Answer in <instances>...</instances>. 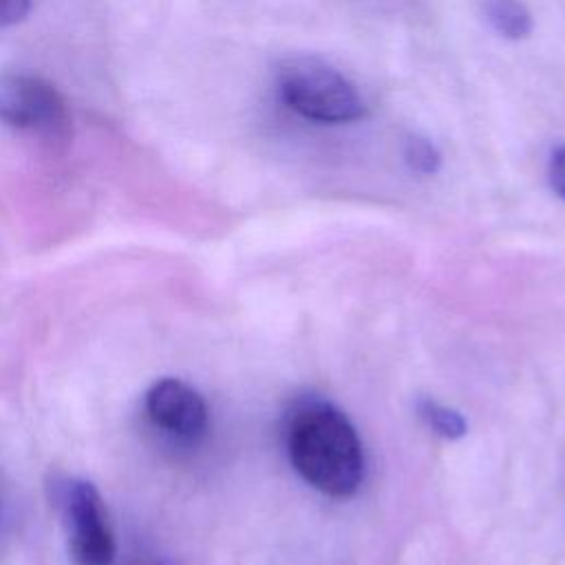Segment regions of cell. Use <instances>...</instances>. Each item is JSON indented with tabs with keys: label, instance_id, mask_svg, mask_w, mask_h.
Listing matches in <instances>:
<instances>
[{
	"label": "cell",
	"instance_id": "5",
	"mask_svg": "<svg viewBox=\"0 0 565 565\" xmlns=\"http://www.w3.org/2000/svg\"><path fill=\"white\" fill-rule=\"evenodd\" d=\"M148 419L163 433L192 441L207 428V404L185 382L177 377L157 380L143 399Z\"/></svg>",
	"mask_w": 565,
	"mask_h": 565
},
{
	"label": "cell",
	"instance_id": "2",
	"mask_svg": "<svg viewBox=\"0 0 565 565\" xmlns=\"http://www.w3.org/2000/svg\"><path fill=\"white\" fill-rule=\"evenodd\" d=\"M276 82L282 102L305 119L318 124H349L366 115V104L355 84L316 55L282 60Z\"/></svg>",
	"mask_w": 565,
	"mask_h": 565
},
{
	"label": "cell",
	"instance_id": "9",
	"mask_svg": "<svg viewBox=\"0 0 565 565\" xmlns=\"http://www.w3.org/2000/svg\"><path fill=\"white\" fill-rule=\"evenodd\" d=\"M33 9V0H0V29L22 22Z\"/></svg>",
	"mask_w": 565,
	"mask_h": 565
},
{
	"label": "cell",
	"instance_id": "8",
	"mask_svg": "<svg viewBox=\"0 0 565 565\" xmlns=\"http://www.w3.org/2000/svg\"><path fill=\"white\" fill-rule=\"evenodd\" d=\"M404 161L413 172L435 174L441 166V152L428 137L413 135L404 146Z\"/></svg>",
	"mask_w": 565,
	"mask_h": 565
},
{
	"label": "cell",
	"instance_id": "4",
	"mask_svg": "<svg viewBox=\"0 0 565 565\" xmlns=\"http://www.w3.org/2000/svg\"><path fill=\"white\" fill-rule=\"evenodd\" d=\"M60 501L75 565H113L115 539L99 490L86 479H68Z\"/></svg>",
	"mask_w": 565,
	"mask_h": 565
},
{
	"label": "cell",
	"instance_id": "6",
	"mask_svg": "<svg viewBox=\"0 0 565 565\" xmlns=\"http://www.w3.org/2000/svg\"><path fill=\"white\" fill-rule=\"evenodd\" d=\"M481 7L486 20L499 35L523 40L532 33V13L523 0H481Z\"/></svg>",
	"mask_w": 565,
	"mask_h": 565
},
{
	"label": "cell",
	"instance_id": "7",
	"mask_svg": "<svg viewBox=\"0 0 565 565\" xmlns=\"http://www.w3.org/2000/svg\"><path fill=\"white\" fill-rule=\"evenodd\" d=\"M419 417L441 437L446 439H457L466 435V419L461 413L455 408H448L435 399H422L417 404Z\"/></svg>",
	"mask_w": 565,
	"mask_h": 565
},
{
	"label": "cell",
	"instance_id": "10",
	"mask_svg": "<svg viewBox=\"0 0 565 565\" xmlns=\"http://www.w3.org/2000/svg\"><path fill=\"white\" fill-rule=\"evenodd\" d=\"M547 179L550 185L558 196L565 199V146H558L547 163Z\"/></svg>",
	"mask_w": 565,
	"mask_h": 565
},
{
	"label": "cell",
	"instance_id": "3",
	"mask_svg": "<svg viewBox=\"0 0 565 565\" xmlns=\"http://www.w3.org/2000/svg\"><path fill=\"white\" fill-rule=\"evenodd\" d=\"M0 124L57 146L71 141V113L62 93L33 73H0Z\"/></svg>",
	"mask_w": 565,
	"mask_h": 565
},
{
	"label": "cell",
	"instance_id": "1",
	"mask_svg": "<svg viewBox=\"0 0 565 565\" xmlns=\"http://www.w3.org/2000/svg\"><path fill=\"white\" fill-rule=\"evenodd\" d=\"M296 472L329 497H351L364 479V452L349 417L322 399L300 402L287 422Z\"/></svg>",
	"mask_w": 565,
	"mask_h": 565
}]
</instances>
